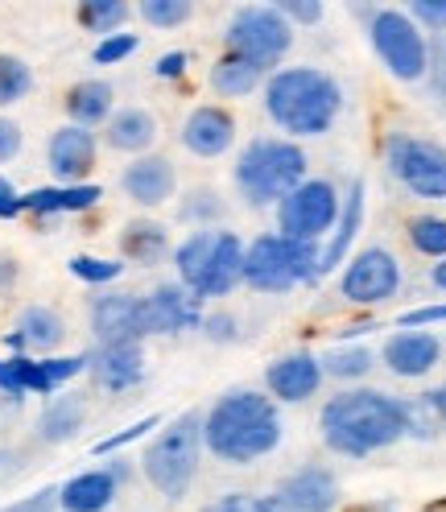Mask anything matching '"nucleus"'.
Returning <instances> with one entry per match:
<instances>
[{"instance_id": "nucleus-1", "label": "nucleus", "mask_w": 446, "mask_h": 512, "mask_svg": "<svg viewBox=\"0 0 446 512\" xmlns=\"http://www.w3.org/2000/svg\"><path fill=\"white\" fill-rule=\"evenodd\" d=\"M409 405H401L389 393L376 389H352L327 401L323 409V438L339 455H372L380 446H393L401 434H409Z\"/></svg>"}, {"instance_id": "nucleus-2", "label": "nucleus", "mask_w": 446, "mask_h": 512, "mask_svg": "<svg viewBox=\"0 0 446 512\" xmlns=\"http://www.w3.org/2000/svg\"><path fill=\"white\" fill-rule=\"evenodd\" d=\"M203 442L228 463H252L281 442V418L261 393H228L207 413Z\"/></svg>"}, {"instance_id": "nucleus-3", "label": "nucleus", "mask_w": 446, "mask_h": 512, "mask_svg": "<svg viewBox=\"0 0 446 512\" xmlns=\"http://www.w3.org/2000/svg\"><path fill=\"white\" fill-rule=\"evenodd\" d=\"M265 108L269 116L294 137H318L335 124L343 108V91L331 75L314 67H290L269 79L265 87Z\"/></svg>"}, {"instance_id": "nucleus-4", "label": "nucleus", "mask_w": 446, "mask_h": 512, "mask_svg": "<svg viewBox=\"0 0 446 512\" xmlns=\"http://www.w3.org/2000/svg\"><path fill=\"white\" fill-rule=\"evenodd\" d=\"M178 277L195 298L232 294V285L244 277V244L232 232H195L178 252Z\"/></svg>"}, {"instance_id": "nucleus-5", "label": "nucleus", "mask_w": 446, "mask_h": 512, "mask_svg": "<svg viewBox=\"0 0 446 512\" xmlns=\"http://www.w3.org/2000/svg\"><path fill=\"white\" fill-rule=\"evenodd\" d=\"M306 178V153L285 141H252L240 162H236V182L248 203H281L290 190H298Z\"/></svg>"}, {"instance_id": "nucleus-6", "label": "nucleus", "mask_w": 446, "mask_h": 512, "mask_svg": "<svg viewBox=\"0 0 446 512\" xmlns=\"http://www.w3.org/2000/svg\"><path fill=\"white\" fill-rule=\"evenodd\" d=\"M199 451H203V422L195 418V413H182V418L174 426H166L162 438L145 451L149 484L170 500L186 496L190 479H195V471H199Z\"/></svg>"}, {"instance_id": "nucleus-7", "label": "nucleus", "mask_w": 446, "mask_h": 512, "mask_svg": "<svg viewBox=\"0 0 446 512\" xmlns=\"http://www.w3.org/2000/svg\"><path fill=\"white\" fill-rule=\"evenodd\" d=\"M314 265H318V252L310 244L285 240V236H261L244 252V281L252 290L277 294V290H290V285L314 277Z\"/></svg>"}, {"instance_id": "nucleus-8", "label": "nucleus", "mask_w": 446, "mask_h": 512, "mask_svg": "<svg viewBox=\"0 0 446 512\" xmlns=\"http://www.w3.org/2000/svg\"><path fill=\"white\" fill-rule=\"evenodd\" d=\"M372 34V46L380 54V62L401 79V83H418L430 67V50H426V38L422 29L409 21V13H397V9H380L368 25Z\"/></svg>"}, {"instance_id": "nucleus-9", "label": "nucleus", "mask_w": 446, "mask_h": 512, "mask_svg": "<svg viewBox=\"0 0 446 512\" xmlns=\"http://www.w3.org/2000/svg\"><path fill=\"white\" fill-rule=\"evenodd\" d=\"M285 50H290V29H285V17L277 9H240L228 25V54L252 62V67L269 71L273 62L285 58Z\"/></svg>"}, {"instance_id": "nucleus-10", "label": "nucleus", "mask_w": 446, "mask_h": 512, "mask_svg": "<svg viewBox=\"0 0 446 512\" xmlns=\"http://www.w3.org/2000/svg\"><path fill=\"white\" fill-rule=\"evenodd\" d=\"M389 170L413 190L418 199H446V149L418 137H389L385 145Z\"/></svg>"}, {"instance_id": "nucleus-11", "label": "nucleus", "mask_w": 446, "mask_h": 512, "mask_svg": "<svg viewBox=\"0 0 446 512\" xmlns=\"http://www.w3.org/2000/svg\"><path fill=\"white\" fill-rule=\"evenodd\" d=\"M335 215H339V195L331 182H302L298 190H290V195L277 203L281 236L298 240V244L318 240L335 223Z\"/></svg>"}, {"instance_id": "nucleus-12", "label": "nucleus", "mask_w": 446, "mask_h": 512, "mask_svg": "<svg viewBox=\"0 0 446 512\" xmlns=\"http://www.w3.org/2000/svg\"><path fill=\"white\" fill-rule=\"evenodd\" d=\"M397 290H401V269H397V256L385 248L360 252L343 273V298L356 302V306L389 302Z\"/></svg>"}, {"instance_id": "nucleus-13", "label": "nucleus", "mask_w": 446, "mask_h": 512, "mask_svg": "<svg viewBox=\"0 0 446 512\" xmlns=\"http://www.w3.org/2000/svg\"><path fill=\"white\" fill-rule=\"evenodd\" d=\"M199 323V298L182 294L174 285H162L149 298H141V331L145 335H174Z\"/></svg>"}, {"instance_id": "nucleus-14", "label": "nucleus", "mask_w": 446, "mask_h": 512, "mask_svg": "<svg viewBox=\"0 0 446 512\" xmlns=\"http://www.w3.org/2000/svg\"><path fill=\"white\" fill-rule=\"evenodd\" d=\"M335 500H339V484L323 467H306V471L290 475L277 492V504L285 512H331Z\"/></svg>"}, {"instance_id": "nucleus-15", "label": "nucleus", "mask_w": 446, "mask_h": 512, "mask_svg": "<svg viewBox=\"0 0 446 512\" xmlns=\"http://www.w3.org/2000/svg\"><path fill=\"white\" fill-rule=\"evenodd\" d=\"M95 335H100L104 347H116V343H137L145 331H141V298H129V294H112V298H100L95 302Z\"/></svg>"}, {"instance_id": "nucleus-16", "label": "nucleus", "mask_w": 446, "mask_h": 512, "mask_svg": "<svg viewBox=\"0 0 446 512\" xmlns=\"http://www.w3.org/2000/svg\"><path fill=\"white\" fill-rule=\"evenodd\" d=\"M182 141L190 153H199V157H219V153H228V145L236 141V120L232 112H223V108H195L182 128Z\"/></svg>"}, {"instance_id": "nucleus-17", "label": "nucleus", "mask_w": 446, "mask_h": 512, "mask_svg": "<svg viewBox=\"0 0 446 512\" xmlns=\"http://www.w3.org/2000/svg\"><path fill=\"white\" fill-rule=\"evenodd\" d=\"M442 356V343L426 331H401L385 343V364L397 376H426Z\"/></svg>"}, {"instance_id": "nucleus-18", "label": "nucleus", "mask_w": 446, "mask_h": 512, "mask_svg": "<svg viewBox=\"0 0 446 512\" xmlns=\"http://www.w3.org/2000/svg\"><path fill=\"white\" fill-rule=\"evenodd\" d=\"M124 479V467H112V471H87V475H75L71 484L58 488V504L67 512H104L116 496V484Z\"/></svg>"}, {"instance_id": "nucleus-19", "label": "nucleus", "mask_w": 446, "mask_h": 512, "mask_svg": "<svg viewBox=\"0 0 446 512\" xmlns=\"http://www.w3.org/2000/svg\"><path fill=\"white\" fill-rule=\"evenodd\" d=\"M91 166H95V141L87 128H58L50 141V170L79 186V178H87Z\"/></svg>"}, {"instance_id": "nucleus-20", "label": "nucleus", "mask_w": 446, "mask_h": 512, "mask_svg": "<svg viewBox=\"0 0 446 512\" xmlns=\"http://www.w3.org/2000/svg\"><path fill=\"white\" fill-rule=\"evenodd\" d=\"M124 190H129V199L141 203V207H157L174 195V166L166 157H141L124 170Z\"/></svg>"}, {"instance_id": "nucleus-21", "label": "nucleus", "mask_w": 446, "mask_h": 512, "mask_svg": "<svg viewBox=\"0 0 446 512\" xmlns=\"http://www.w3.org/2000/svg\"><path fill=\"white\" fill-rule=\"evenodd\" d=\"M265 380L281 401H306L318 389V380H323V368H318L314 356H285L265 372Z\"/></svg>"}, {"instance_id": "nucleus-22", "label": "nucleus", "mask_w": 446, "mask_h": 512, "mask_svg": "<svg viewBox=\"0 0 446 512\" xmlns=\"http://www.w3.org/2000/svg\"><path fill=\"white\" fill-rule=\"evenodd\" d=\"M141 347L137 343H116V347H100L95 356H87V368L100 376V384L108 389H129V384L141 380L145 364H141Z\"/></svg>"}, {"instance_id": "nucleus-23", "label": "nucleus", "mask_w": 446, "mask_h": 512, "mask_svg": "<svg viewBox=\"0 0 446 512\" xmlns=\"http://www.w3.org/2000/svg\"><path fill=\"white\" fill-rule=\"evenodd\" d=\"M104 190L100 186H42V190H29L21 195V207L25 211H38V215H50V211H87L100 203Z\"/></svg>"}, {"instance_id": "nucleus-24", "label": "nucleus", "mask_w": 446, "mask_h": 512, "mask_svg": "<svg viewBox=\"0 0 446 512\" xmlns=\"http://www.w3.org/2000/svg\"><path fill=\"white\" fill-rule=\"evenodd\" d=\"M360 223H364V182L352 186V199H347V207H343V223H339L335 240L327 244V252H318L314 277H318V273H331V269L343 261L347 248H352V240H356V232H360Z\"/></svg>"}, {"instance_id": "nucleus-25", "label": "nucleus", "mask_w": 446, "mask_h": 512, "mask_svg": "<svg viewBox=\"0 0 446 512\" xmlns=\"http://www.w3.org/2000/svg\"><path fill=\"white\" fill-rule=\"evenodd\" d=\"M153 137H157V124H153V116L141 112V108H129V112H120V116L108 120V145H112V149L141 153V149L153 145Z\"/></svg>"}, {"instance_id": "nucleus-26", "label": "nucleus", "mask_w": 446, "mask_h": 512, "mask_svg": "<svg viewBox=\"0 0 446 512\" xmlns=\"http://www.w3.org/2000/svg\"><path fill=\"white\" fill-rule=\"evenodd\" d=\"M166 248H170L166 228H162V223H149V219L129 223V228H124V236H120V252L129 256V261H141V265L162 261Z\"/></svg>"}, {"instance_id": "nucleus-27", "label": "nucleus", "mask_w": 446, "mask_h": 512, "mask_svg": "<svg viewBox=\"0 0 446 512\" xmlns=\"http://www.w3.org/2000/svg\"><path fill=\"white\" fill-rule=\"evenodd\" d=\"M108 108H112V87L108 83H75L71 95H67V112L79 128H91V124H100L108 120Z\"/></svg>"}, {"instance_id": "nucleus-28", "label": "nucleus", "mask_w": 446, "mask_h": 512, "mask_svg": "<svg viewBox=\"0 0 446 512\" xmlns=\"http://www.w3.org/2000/svg\"><path fill=\"white\" fill-rule=\"evenodd\" d=\"M261 79H265V71L252 67V62H244V58H236V54H223L215 62V71H211V83H215L219 95H248Z\"/></svg>"}, {"instance_id": "nucleus-29", "label": "nucleus", "mask_w": 446, "mask_h": 512, "mask_svg": "<svg viewBox=\"0 0 446 512\" xmlns=\"http://www.w3.org/2000/svg\"><path fill=\"white\" fill-rule=\"evenodd\" d=\"M17 335H21V343L25 347H58L62 343V318L54 314V310H46V306H29L25 314H21V323H17Z\"/></svg>"}, {"instance_id": "nucleus-30", "label": "nucleus", "mask_w": 446, "mask_h": 512, "mask_svg": "<svg viewBox=\"0 0 446 512\" xmlns=\"http://www.w3.org/2000/svg\"><path fill=\"white\" fill-rule=\"evenodd\" d=\"M83 422V405L75 397H58L46 413H42V438L46 442H62V438H71Z\"/></svg>"}, {"instance_id": "nucleus-31", "label": "nucleus", "mask_w": 446, "mask_h": 512, "mask_svg": "<svg viewBox=\"0 0 446 512\" xmlns=\"http://www.w3.org/2000/svg\"><path fill=\"white\" fill-rule=\"evenodd\" d=\"M124 17H129L124 0H87V5H79V25L91 29V34H112V29L124 25Z\"/></svg>"}, {"instance_id": "nucleus-32", "label": "nucleus", "mask_w": 446, "mask_h": 512, "mask_svg": "<svg viewBox=\"0 0 446 512\" xmlns=\"http://www.w3.org/2000/svg\"><path fill=\"white\" fill-rule=\"evenodd\" d=\"M409 244L422 256H446V219L442 215H418L409 219Z\"/></svg>"}, {"instance_id": "nucleus-33", "label": "nucleus", "mask_w": 446, "mask_h": 512, "mask_svg": "<svg viewBox=\"0 0 446 512\" xmlns=\"http://www.w3.org/2000/svg\"><path fill=\"white\" fill-rule=\"evenodd\" d=\"M29 83H34V75H29L25 62L13 58V54H0V104L21 100V95L29 91Z\"/></svg>"}, {"instance_id": "nucleus-34", "label": "nucleus", "mask_w": 446, "mask_h": 512, "mask_svg": "<svg viewBox=\"0 0 446 512\" xmlns=\"http://www.w3.org/2000/svg\"><path fill=\"white\" fill-rule=\"evenodd\" d=\"M141 17L153 25V29H174L190 17V5L186 0H145L141 5Z\"/></svg>"}, {"instance_id": "nucleus-35", "label": "nucleus", "mask_w": 446, "mask_h": 512, "mask_svg": "<svg viewBox=\"0 0 446 512\" xmlns=\"http://www.w3.org/2000/svg\"><path fill=\"white\" fill-rule=\"evenodd\" d=\"M87 368V356H71V360H38V372H42V393H54L62 380H71Z\"/></svg>"}, {"instance_id": "nucleus-36", "label": "nucleus", "mask_w": 446, "mask_h": 512, "mask_svg": "<svg viewBox=\"0 0 446 512\" xmlns=\"http://www.w3.org/2000/svg\"><path fill=\"white\" fill-rule=\"evenodd\" d=\"M372 368V356H368V351L364 347H352V351H331V356H327V372L331 376H364Z\"/></svg>"}, {"instance_id": "nucleus-37", "label": "nucleus", "mask_w": 446, "mask_h": 512, "mask_svg": "<svg viewBox=\"0 0 446 512\" xmlns=\"http://www.w3.org/2000/svg\"><path fill=\"white\" fill-rule=\"evenodd\" d=\"M71 273H75L79 281L104 285V281L120 277V261H100V256H75V261H71Z\"/></svg>"}, {"instance_id": "nucleus-38", "label": "nucleus", "mask_w": 446, "mask_h": 512, "mask_svg": "<svg viewBox=\"0 0 446 512\" xmlns=\"http://www.w3.org/2000/svg\"><path fill=\"white\" fill-rule=\"evenodd\" d=\"M133 50H137V38L133 34H112V38H104L100 46H95V62H100V67H112V62L129 58Z\"/></svg>"}, {"instance_id": "nucleus-39", "label": "nucleus", "mask_w": 446, "mask_h": 512, "mask_svg": "<svg viewBox=\"0 0 446 512\" xmlns=\"http://www.w3.org/2000/svg\"><path fill=\"white\" fill-rule=\"evenodd\" d=\"M409 21H422L426 29H446V0H413Z\"/></svg>"}, {"instance_id": "nucleus-40", "label": "nucleus", "mask_w": 446, "mask_h": 512, "mask_svg": "<svg viewBox=\"0 0 446 512\" xmlns=\"http://www.w3.org/2000/svg\"><path fill=\"white\" fill-rule=\"evenodd\" d=\"M157 426V418H145V422H137V426H129L124 434H112V438H104L100 446H95V455H108V451H120V446H129L133 438H141V434H149Z\"/></svg>"}, {"instance_id": "nucleus-41", "label": "nucleus", "mask_w": 446, "mask_h": 512, "mask_svg": "<svg viewBox=\"0 0 446 512\" xmlns=\"http://www.w3.org/2000/svg\"><path fill=\"white\" fill-rule=\"evenodd\" d=\"M54 500H58V488H42V492H34L29 500H17V504L0 508V512H54Z\"/></svg>"}, {"instance_id": "nucleus-42", "label": "nucleus", "mask_w": 446, "mask_h": 512, "mask_svg": "<svg viewBox=\"0 0 446 512\" xmlns=\"http://www.w3.org/2000/svg\"><path fill=\"white\" fill-rule=\"evenodd\" d=\"M203 512H261V500L257 496H223V500L207 504Z\"/></svg>"}, {"instance_id": "nucleus-43", "label": "nucleus", "mask_w": 446, "mask_h": 512, "mask_svg": "<svg viewBox=\"0 0 446 512\" xmlns=\"http://www.w3.org/2000/svg\"><path fill=\"white\" fill-rule=\"evenodd\" d=\"M430 323H446V306H422L401 314V327H430Z\"/></svg>"}, {"instance_id": "nucleus-44", "label": "nucleus", "mask_w": 446, "mask_h": 512, "mask_svg": "<svg viewBox=\"0 0 446 512\" xmlns=\"http://www.w3.org/2000/svg\"><path fill=\"white\" fill-rule=\"evenodd\" d=\"M21 149V128L13 120H0V162H9Z\"/></svg>"}, {"instance_id": "nucleus-45", "label": "nucleus", "mask_w": 446, "mask_h": 512, "mask_svg": "<svg viewBox=\"0 0 446 512\" xmlns=\"http://www.w3.org/2000/svg\"><path fill=\"white\" fill-rule=\"evenodd\" d=\"M281 17H294V21L318 25V21H323V5H306V0H290V5L281 9Z\"/></svg>"}, {"instance_id": "nucleus-46", "label": "nucleus", "mask_w": 446, "mask_h": 512, "mask_svg": "<svg viewBox=\"0 0 446 512\" xmlns=\"http://www.w3.org/2000/svg\"><path fill=\"white\" fill-rule=\"evenodd\" d=\"M25 207H21V195L9 186V182H0V219H13V215H21Z\"/></svg>"}, {"instance_id": "nucleus-47", "label": "nucleus", "mask_w": 446, "mask_h": 512, "mask_svg": "<svg viewBox=\"0 0 446 512\" xmlns=\"http://www.w3.org/2000/svg\"><path fill=\"white\" fill-rule=\"evenodd\" d=\"M182 71H186V54H178V50L157 62V75H166V79H178Z\"/></svg>"}, {"instance_id": "nucleus-48", "label": "nucleus", "mask_w": 446, "mask_h": 512, "mask_svg": "<svg viewBox=\"0 0 446 512\" xmlns=\"http://www.w3.org/2000/svg\"><path fill=\"white\" fill-rule=\"evenodd\" d=\"M0 393H21L17 372H13V360H0Z\"/></svg>"}, {"instance_id": "nucleus-49", "label": "nucleus", "mask_w": 446, "mask_h": 512, "mask_svg": "<svg viewBox=\"0 0 446 512\" xmlns=\"http://www.w3.org/2000/svg\"><path fill=\"white\" fill-rule=\"evenodd\" d=\"M207 335L211 339H232V318H207Z\"/></svg>"}, {"instance_id": "nucleus-50", "label": "nucleus", "mask_w": 446, "mask_h": 512, "mask_svg": "<svg viewBox=\"0 0 446 512\" xmlns=\"http://www.w3.org/2000/svg\"><path fill=\"white\" fill-rule=\"evenodd\" d=\"M430 401H434V409H438V422L446 426V384H442V389H438V393H434Z\"/></svg>"}, {"instance_id": "nucleus-51", "label": "nucleus", "mask_w": 446, "mask_h": 512, "mask_svg": "<svg viewBox=\"0 0 446 512\" xmlns=\"http://www.w3.org/2000/svg\"><path fill=\"white\" fill-rule=\"evenodd\" d=\"M343 512H393V508H385V504H347Z\"/></svg>"}, {"instance_id": "nucleus-52", "label": "nucleus", "mask_w": 446, "mask_h": 512, "mask_svg": "<svg viewBox=\"0 0 446 512\" xmlns=\"http://www.w3.org/2000/svg\"><path fill=\"white\" fill-rule=\"evenodd\" d=\"M13 273H17V269H13V261H0V290H5V285L13 281Z\"/></svg>"}, {"instance_id": "nucleus-53", "label": "nucleus", "mask_w": 446, "mask_h": 512, "mask_svg": "<svg viewBox=\"0 0 446 512\" xmlns=\"http://www.w3.org/2000/svg\"><path fill=\"white\" fill-rule=\"evenodd\" d=\"M430 277H434V285H438V290H446V261H438Z\"/></svg>"}, {"instance_id": "nucleus-54", "label": "nucleus", "mask_w": 446, "mask_h": 512, "mask_svg": "<svg viewBox=\"0 0 446 512\" xmlns=\"http://www.w3.org/2000/svg\"><path fill=\"white\" fill-rule=\"evenodd\" d=\"M422 512H446V496H442V500H430Z\"/></svg>"}]
</instances>
